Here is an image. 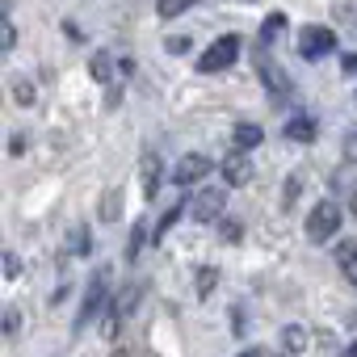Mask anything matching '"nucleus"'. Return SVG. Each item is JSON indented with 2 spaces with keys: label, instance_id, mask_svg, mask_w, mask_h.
Segmentation results:
<instances>
[{
  "label": "nucleus",
  "instance_id": "f257e3e1",
  "mask_svg": "<svg viewBox=\"0 0 357 357\" xmlns=\"http://www.w3.org/2000/svg\"><path fill=\"white\" fill-rule=\"evenodd\" d=\"M340 206L336 202H315L311 206V215H307V240L311 244H328L336 231H340Z\"/></svg>",
  "mask_w": 357,
  "mask_h": 357
},
{
  "label": "nucleus",
  "instance_id": "f03ea898",
  "mask_svg": "<svg viewBox=\"0 0 357 357\" xmlns=\"http://www.w3.org/2000/svg\"><path fill=\"white\" fill-rule=\"evenodd\" d=\"M236 55H240V38H236V34H223V38H215V43L198 55V72L215 76V72L231 68V63H236Z\"/></svg>",
  "mask_w": 357,
  "mask_h": 357
},
{
  "label": "nucleus",
  "instance_id": "7ed1b4c3",
  "mask_svg": "<svg viewBox=\"0 0 357 357\" xmlns=\"http://www.w3.org/2000/svg\"><path fill=\"white\" fill-rule=\"evenodd\" d=\"M328 51H336V34L328 26H303L298 34V55L303 59H324Z\"/></svg>",
  "mask_w": 357,
  "mask_h": 357
},
{
  "label": "nucleus",
  "instance_id": "20e7f679",
  "mask_svg": "<svg viewBox=\"0 0 357 357\" xmlns=\"http://www.w3.org/2000/svg\"><path fill=\"white\" fill-rule=\"evenodd\" d=\"M215 164L202 155V151H190V155H181V160H176V168H172V181L176 185H194V181H202V176L211 172Z\"/></svg>",
  "mask_w": 357,
  "mask_h": 357
},
{
  "label": "nucleus",
  "instance_id": "39448f33",
  "mask_svg": "<svg viewBox=\"0 0 357 357\" xmlns=\"http://www.w3.org/2000/svg\"><path fill=\"white\" fill-rule=\"evenodd\" d=\"M257 72H261V84H265V89H269L273 97H282V101H286V97L294 93L290 76H286V72H282V68H278L273 59H265V55H261V59H257Z\"/></svg>",
  "mask_w": 357,
  "mask_h": 357
},
{
  "label": "nucleus",
  "instance_id": "423d86ee",
  "mask_svg": "<svg viewBox=\"0 0 357 357\" xmlns=\"http://www.w3.org/2000/svg\"><path fill=\"white\" fill-rule=\"evenodd\" d=\"M223 202H227L223 190H202L198 198H190V215H194L198 223H211V219L223 215Z\"/></svg>",
  "mask_w": 357,
  "mask_h": 357
},
{
  "label": "nucleus",
  "instance_id": "0eeeda50",
  "mask_svg": "<svg viewBox=\"0 0 357 357\" xmlns=\"http://www.w3.org/2000/svg\"><path fill=\"white\" fill-rule=\"evenodd\" d=\"M105 303H109V286H105V278H93V282H89V294H84V307H80L76 328H84L97 311H105Z\"/></svg>",
  "mask_w": 357,
  "mask_h": 357
},
{
  "label": "nucleus",
  "instance_id": "6e6552de",
  "mask_svg": "<svg viewBox=\"0 0 357 357\" xmlns=\"http://www.w3.org/2000/svg\"><path fill=\"white\" fill-rule=\"evenodd\" d=\"M223 176H227V185H248V181H252L248 155H244V151H231V155L223 160Z\"/></svg>",
  "mask_w": 357,
  "mask_h": 357
},
{
  "label": "nucleus",
  "instance_id": "1a4fd4ad",
  "mask_svg": "<svg viewBox=\"0 0 357 357\" xmlns=\"http://www.w3.org/2000/svg\"><path fill=\"white\" fill-rule=\"evenodd\" d=\"M139 172H143V198H155V190H160V155L155 151H143Z\"/></svg>",
  "mask_w": 357,
  "mask_h": 357
},
{
  "label": "nucleus",
  "instance_id": "9d476101",
  "mask_svg": "<svg viewBox=\"0 0 357 357\" xmlns=\"http://www.w3.org/2000/svg\"><path fill=\"white\" fill-rule=\"evenodd\" d=\"M261 139H265V130H261L257 122H240V126L231 130V143H236V151H252V147H261Z\"/></svg>",
  "mask_w": 357,
  "mask_h": 357
},
{
  "label": "nucleus",
  "instance_id": "9b49d317",
  "mask_svg": "<svg viewBox=\"0 0 357 357\" xmlns=\"http://www.w3.org/2000/svg\"><path fill=\"white\" fill-rule=\"evenodd\" d=\"M336 265H340V273L357 286V240H340V244H336Z\"/></svg>",
  "mask_w": 357,
  "mask_h": 357
},
{
  "label": "nucleus",
  "instance_id": "f8f14e48",
  "mask_svg": "<svg viewBox=\"0 0 357 357\" xmlns=\"http://www.w3.org/2000/svg\"><path fill=\"white\" fill-rule=\"evenodd\" d=\"M307 340H311V332H307L303 324H286V328H282V349H286V353H303Z\"/></svg>",
  "mask_w": 357,
  "mask_h": 357
},
{
  "label": "nucleus",
  "instance_id": "ddd939ff",
  "mask_svg": "<svg viewBox=\"0 0 357 357\" xmlns=\"http://www.w3.org/2000/svg\"><path fill=\"white\" fill-rule=\"evenodd\" d=\"M89 72H93V80H101V84H109V80H114V59H109L105 51H97V55L89 59Z\"/></svg>",
  "mask_w": 357,
  "mask_h": 357
},
{
  "label": "nucleus",
  "instance_id": "4468645a",
  "mask_svg": "<svg viewBox=\"0 0 357 357\" xmlns=\"http://www.w3.org/2000/svg\"><path fill=\"white\" fill-rule=\"evenodd\" d=\"M286 135H290L294 143H311V139H315V122H311V118H290V122H286Z\"/></svg>",
  "mask_w": 357,
  "mask_h": 357
},
{
  "label": "nucleus",
  "instance_id": "2eb2a0df",
  "mask_svg": "<svg viewBox=\"0 0 357 357\" xmlns=\"http://www.w3.org/2000/svg\"><path fill=\"white\" fill-rule=\"evenodd\" d=\"M97 215H101V223H114V219L122 215V190H109V194L101 198V206H97Z\"/></svg>",
  "mask_w": 357,
  "mask_h": 357
},
{
  "label": "nucleus",
  "instance_id": "dca6fc26",
  "mask_svg": "<svg viewBox=\"0 0 357 357\" xmlns=\"http://www.w3.org/2000/svg\"><path fill=\"white\" fill-rule=\"evenodd\" d=\"M198 5V0H155V13L168 22V17H181V13H190Z\"/></svg>",
  "mask_w": 357,
  "mask_h": 357
},
{
  "label": "nucleus",
  "instance_id": "f3484780",
  "mask_svg": "<svg viewBox=\"0 0 357 357\" xmlns=\"http://www.w3.org/2000/svg\"><path fill=\"white\" fill-rule=\"evenodd\" d=\"M135 307H139V290L130 286V290H126V294L118 298V307H114V319H126V315H130Z\"/></svg>",
  "mask_w": 357,
  "mask_h": 357
},
{
  "label": "nucleus",
  "instance_id": "a211bd4d",
  "mask_svg": "<svg viewBox=\"0 0 357 357\" xmlns=\"http://www.w3.org/2000/svg\"><path fill=\"white\" fill-rule=\"evenodd\" d=\"M13 97H17V105H34V84L30 80H13Z\"/></svg>",
  "mask_w": 357,
  "mask_h": 357
},
{
  "label": "nucleus",
  "instance_id": "6ab92c4d",
  "mask_svg": "<svg viewBox=\"0 0 357 357\" xmlns=\"http://www.w3.org/2000/svg\"><path fill=\"white\" fill-rule=\"evenodd\" d=\"M282 26H286V17H282V13H273V17H269V22H265V26H261V38H265V43H273V38H278V30H282Z\"/></svg>",
  "mask_w": 357,
  "mask_h": 357
},
{
  "label": "nucleus",
  "instance_id": "aec40b11",
  "mask_svg": "<svg viewBox=\"0 0 357 357\" xmlns=\"http://www.w3.org/2000/svg\"><path fill=\"white\" fill-rule=\"evenodd\" d=\"M13 47H17V30H13V22L5 17V30H0V51H5V55H9Z\"/></svg>",
  "mask_w": 357,
  "mask_h": 357
},
{
  "label": "nucleus",
  "instance_id": "412c9836",
  "mask_svg": "<svg viewBox=\"0 0 357 357\" xmlns=\"http://www.w3.org/2000/svg\"><path fill=\"white\" fill-rule=\"evenodd\" d=\"M181 211H185V206H172V211H168V215H164V219H160V227H155V231H160V236H155V240H164V236H168V227H172V223H176V219H181Z\"/></svg>",
  "mask_w": 357,
  "mask_h": 357
},
{
  "label": "nucleus",
  "instance_id": "4be33fe9",
  "mask_svg": "<svg viewBox=\"0 0 357 357\" xmlns=\"http://www.w3.org/2000/svg\"><path fill=\"white\" fill-rule=\"evenodd\" d=\"M5 278H22V261H17V252H5Z\"/></svg>",
  "mask_w": 357,
  "mask_h": 357
},
{
  "label": "nucleus",
  "instance_id": "5701e85b",
  "mask_svg": "<svg viewBox=\"0 0 357 357\" xmlns=\"http://www.w3.org/2000/svg\"><path fill=\"white\" fill-rule=\"evenodd\" d=\"M215 282H219V273H215V269H206V273L198 278V294H211V290H215Z\"/></svg>",
  "mask_w": 357,
  "mask_h": 357
},
{
  "label": "nucleus",
  "instance_id": "b1692460",
  "mask_svg": "<svg viewBox=\"0 0 357 357\" xmlns=\"http://www.w3.org/2000/svg\"><path fill=\"white\" fill-rule=\"evenodd\" d=\"M72 252H89V236H84V227L72 231Z\"/></svg>",
  "mask_w": 357,
  "mask_h": 357
},
{
  "label": "nucleus",
  "instance_id": "393cba45",
  "mask_svg": "<svg viewBox=\"0 0 357 357\" xmlns=\"http://www.w3.org/2000/svg\"><path fill=\"white\" fill-rule=\"evenodd\" d=\"M143 236H147V231H143V227H135V236H130V248H126V257H130V261L139 257V248H143Z\"/></svg>",
  "mask_w": 357,
  "mask_h": 357
},
{
  "label": "nucleus",
  "instance_id": "a878e982",
  "mask_svg": "<svg viewBox=\"0 0 357 357\" xmlns=\"http://www.w3.org/2000/svg\"><path fill=\"white\" fill-rule=\"evenodd\" d=\"M223 240L236 244V240H240V223H223Z\"/></svg>",
  "mask_w": 357,
  "mask_h": 357
},
{
  "label": "nucleus",
  "instance_id": "bb28decb",
  "mask_svg": "<svg viewBox=\"0 0 357 357\" xmlns=\"http://www.w3.org/2000/svg\"><path fill=\"white\" fill-rule=\"evenodd\" d=\"M344 202H349V215H357V181L349 185V194H344Z\"/></svg>",
  "mask_w": 357,
  "mask_h": 357
},
{
  "label": "nucleus",
  "instance_id": "cd10ccee",
  "mask_svg": "<svg viewBox=\"0 0 357 357\" xmlns=\"http://www.w3.org/2000/svg\"><path fill=\"white\" fill-rule=\"evenodd\" d=\"M168 51H172V55H181V51H190V38H172V43H168Z\"/></svg>",
  "mask_w": 357,
  "mask_h": 357
},
{
  "label": "nucleus",
  "instance_id": "c85d7f7f",
  "mask_svg": "<svg viewBox=\"0 0 357 357\" xmlns=\"http://www.w3.org/2000/svg\"><path fill=\"white\" fill-rule=\"evenodd\" d=\"M344 72H349V76H357V55H344Z\"/></svg>",
  "mask_w": 357,
  "mask_h": 357
},
{
  "label": "nucleus",
  "instance_id": "c756f323",
  "mask_svg": "<svg viewBox=\"0 0 357 357\" xmlns=\"http://www.w3.org/2000/svg\"><path fill=\"white\" fill-rule=\"evenodd\" d=\"M240 357H269V353H265V349H244Z\"/></svg>",
  "mask_w": 357,
  "mask_h": 357
},
{
  "label": "nucleus",
  "instance_id": "7c9ffc66",
  "mask_svg": "<svg viewBox=\"0 0 357 357\" xmlns=\"http://www.w3.org/2000/svg\"><path fill=\"white\" fill-rule=\"evenodd\" d=\"M344 357H357V344H353V349H349V353H344Z\"/></svg>",
  "mask_w": 357,
  "mask_h": 357
}]
</instances>
